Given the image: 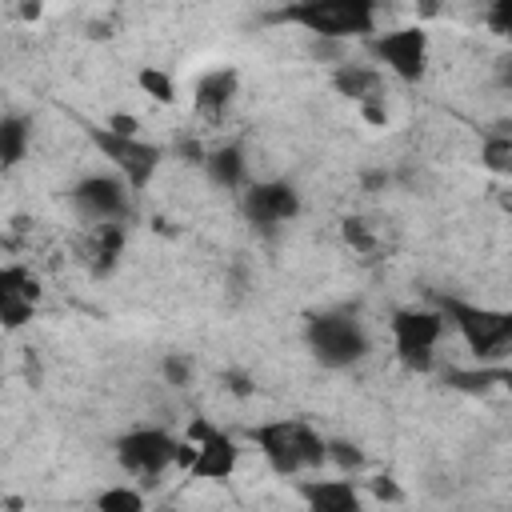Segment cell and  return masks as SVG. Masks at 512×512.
I'll return each mask as SVG.
<instances>
[{"mask_svg":"<svg viewBox=\"0 0 512 512\" xmlns=\"http://www.w3.org/2000/svg\"><path fill=\"white\" fill-rule=\"evenodd\" d=\"M368 488H372V496H376V500H400V488L392 484V476H372V480H368Z\"/></svg>","mask_w":512,"mask_h":512,"instance_id":"28","label":"cell"},{"mask_svg":"<svg viewBox=\"0 0 512 512\" xmlns=\"http://www.w3.org/2000/svg\"><path fill=\"white\" fill-rule=\"evenodd\" d=\"M32 312H36V300H28V296H0V320H4L8 332L24 328L32 320Z\"/></svg>","mask_w":512,"mask_h":512,"instance_id":"22","label":"cell"},{"mask_svg":"<svg viewBox=\"0 0 512 512\" xmlns=\"http://www.w3.org/2000/svg\"><path fill=\"white\" fill-rule=\"evenodd\" d=\"M480 164L496 176H512V136L508 132H488L480 144Z\"/></svg>","mask_w":512,"mask_h":512,"instance_id":"18","label":"cell"},{"mask_svg":"<svg viewBox=\"0 0 512 512\" xmlns=\"http://www.w3.org/2000/svg\"><path fill=\"white\" fill-rule=\"evenodd\" d=\"M236 92H240V72H236L232 64L208 68V72L196 80V88H192V108H196L204 120H220V116L232 108Z\"/></svg>","mask_w":512,"mask_h":512,"instance_id":"12","label":"cell"},{"mask_svg":"<svg viewBox=\"0 0 512 512\" xmlns=\"http://www.w3.org/2000/svg\"><path fill=\"white\" fill-rule=\"evenodd\" d=\"M124 244H128V228L124 224H92V236L84 244V256H88V268L96 276L112 272L124 256Z\"/></svg>","mask_w":512,"mask_h":512,"instance_id":"15","label":"cell"},{"mask_svg":"<svg viewBox=\"0 0 512 512\" xmlns=\"http://www.w3.org/2000/svg\"><path fill=\"white\" fill-rule=\"evenodd\" d=\"M240 208H244V216H248L252 228L272 232V228L296 220V212H300V192H296L288 180H252V184H244V192H240Z\"/></svg>","mask_w":512,"mask_h":512,"instance_id":"11","label":"cell"},{"mask_svg":"<svg viewBox=\"0 0 512 512\" xmlns=\"http://www.w3.org/2000/svg\"><path fill=\"white\" fill-rule=\"evenodd\" d=\"M492 376H496V384H500V388L512 396V368H492Z\"/></svg>","mask_w":512,"mask_h":512,"instance_id":"31","label":"cell"},{"mask_svg":"<svg viewBox=\"0 0 512 512\" xmlns=\"http://www.w3.org/2000/svg\"><path fill=\"white\" fill-rule=\"evenodd\" d=\"M204 172H208V180H212L216 188H228V192L244 188V180H248L244 148H240V144H220V148H212V152L204 156Z\"/></svg>","mask_w":512,"mask_h":512,"instance_id":"16","label":"cell"},{"mask_svg":"<svg viewBox=\"0 0 512 512\" xmlns=\"http://www.w3.org/2000/svg\"><path fill=\"white\" fill-rule=\"evenodd\" d=\"M28 144H32L28 120L16 116V112H8V116L0 120V160H4V168H16V164L24 160V152H28Z\"/></svg>","mask_w":512,"mask_h":512,"instance_id":"17","label":"cell"},{"mask_svg":"<svg viewBox=\"0 0 512 512\" xmlns=\"http://www.w3.org/2000/svg\"><path fill=\"white\" fill-rule=\"evenodd\" d=\"M96 508L100 512H144V492L132 484H112L96 492Z\"/></svg>","mask_w":512,"mask_h":512,"instance_id":"19","label":"cell"},{"mask_svg":"<svg viewBox=\"0 0 512 512\" xmlns=\"http://www.w3.org/2000/svg\"><path fill=\"white\" fill-rule=\"evenodd\" d=\"M0 296H28L40 300V284L24 264H4L0 268Z\"/></svg>","mask_w":512,"mask_h":512,"instance_id":"21","label":"cell"},{"mask_svg":"<svg viewBox=\"0 0 512 512\" xmlns=\"http://www.w3.org/2000/svg\"><path fill=\"white\" fill-rule=\"evenodd\" d=\"M380 0H288L276 20L296 24L320 40H368L376 36Z\"/></svg>","mask_w":512,"mask_h":512,"instance_id":"1","label":"cell"},{"mask_svg":"<svg viewBox=\"0 0 512 512\" xmlns=\"http://www.w3.org/2000/svg\"><path fill=\"white\" fill-rule=\"evenodd\" d=\"M40 12H44V4H40V0H24V4H20V16H24V20H36Z\"/></svg>","mask_w":512,"mask_h":512,"instance_id":"30","label":"cell"},{"mask_svg":"<svg viewBox=\"0 0 512 512\" xmlns=\"http://www.w3.org/2000/svg\"><path fill=\"white\" fill-rule=\"evenodd\" d=\"M484 24H488V32H492V36L512 40V0H488Z\"/></svg>","mask_w":512,"mask_h":512,"instance_id":"25","label":"cell"},{"mask_svg":"<svg viewBox=\"0 0 512 512\" xmlns=\"http://www.w3.org/2000/svg\"><path fill=\"white\" fill-rule=\"evenodd\" d=\"M176 456H180V436H172L168 428L148 424V428H132L116 440V464L144 484H152L168 468H176Z\"/></svg>","mask_w":512,"mask_h":512,"instance_id":"7","label":"cell"},{"mask_svg":"<svg viewBox=\"0 0 512 512\" xmlns=\"http://www.w3.org/2000/svg\"><path fill=\"white\" fill-rule=\"evenodd\" d=\"M340 232H344V240H348L356 252H364V256H372V252H376V232L368 228V220L348 216V220L340 224Z\"/></svg>","mask_w":512,"mask_h":512,"instance_id":"23","label":"cell"},{"mask_svg":"<svg viewBox=\"0 0 512 512\" xmlns=\"http://www.w3.org/2000/svg\"><path fill=\"white\" fill-rule=\"evenodd\" d=\"M304 340L308 352L316 356V364L324 368H352L368 356V332L352 312H316L304 324Z\"/></svg>","mask_w":512,"mask_h":512,"instance_id":"4","label":"cell"},{"mask_svg":"<svg viewBox=\"0 0 512 512\" xmlns=\"http://www.w3.org/2000/svg\"><path fill=\"white\" fill-rule=\"evenodd\" d=\"M296 492L316 512H360V504H364V496L348 480V472H340V480H300Z\"/></svg>","mask_w":512,"mask_h":512,"instance_id":"13","label":"cell"},{"mask_svg":"<svg viewBox=\"0 0 512 512\" xmlns=\"http://www.w3.org/2000/svg\"><path fill=\"white\" fill-rule=\"evenodd\" d=\"M332 88L352 100L356 108H368V104H384L388 88H384V72L372 68V64H340L332 72Z\"/></svg>","mask_w":512,"mask_h":512,"instance_id":"14","label":"cell"},{"mask_svg":"<svg viewBox=\"0 0 512 512\" xmlns=\"http://www.w3.org/2000/svg\"><path fill=\"white\" fill-rule=\"evenodd\" d=\"M68 204L88 224H124L132 212V184L120 172H92L72 184Z\"/></svg>","mask_w":512,"mask_h":512,"instance_id":"8","label":"cell"},{"mask_svg":"<svg viewBox=\"0 0 512 512\" xmlns=\"http://www.w3.org/2000/svg\"><path fill=\"white\" fill-rule=\"evenodd\" d=\"M104 124H108V128H116V132H124V136H140V120H136V116H128V112H112Z\"/></svg>","mask_w":512,"mask_h":512,"instance_id":"27","label":"cell"},{"mask_svg":"<svg viewBox=\"0 0 512 512\" xmlns=\"http://www.w3.org/2000/svg\"><path fill=\"white\" fill-rule=\"evenodd\" d=\"M224 380H228V388H232V392H236V396H248V392H252V384H248V380H244V376H240V372H228V376H224Z\"/></svg>","mask_w":512,"mask_h":512,"instance_id":"29","label":"cell"},{"mask_svg":"<svg viewBox=\"0 0 512 512\" xmlns=\"http://www.w3.org/2000/svg\"><path fill=\"white\" fill-rule=\"evenodd\" d=\"M276 476H300L328 464V440L304 420H264L248 432Z\"/></svg>","mask_w":512,"mask_h":512,"instance_id":"2","label":"cell"},{"mask_svg":"<svg viewBox=\"0 0 512 512\" xmlns=\"http://www.w3.org/2000/svg\"><path fill=\"white\" fill-rule=\"evenodd\" d=\"M136 84H140V92L152 96L156 104H176V84H172V76H168L164 68H156V64L140 68V72H136Z\"/></svg>","mask_w":512,"mask_h":512,"instance_id":"20","label":"cell"},{"mask_svg":"<svg viewBox=\"0 0 512 512\" xmlns=\"http://www.w3.org/2000/svg\"><path fill=\"white\" fill-rule=\"evenodd\" d=\"M504 80H508V84H512V68H508V76H504Z\"/></svg>","mask_w":512,"mask_h":512,"instance_id":"33","label":"cell"},{"mask_svg":"<svg viewBox=\"0 0 512 512\" xmlns=\"http://www.w3.org/2000/svg\"><path fill=\"white\" fill-rule=\"evenodd\" d=\"M184 436L196 444V456H192V464H188V476H192V480H228V476L236 472V464H240V444H236L224 428H216V424H208V420H192Z\"/></svg>","mask_w":512,"mask_h":512,"instance_id":"10","label":"cell"},{"mask_svg":"<svg viewBox=\"0 0 512 512\" xmlns=\"http://www.w3.org/2000/svg\"><path fill=\"white\" fill-rule=\"evenodd\" d=\"M440 312L480 364H496L512 352V312L508 308H488V304H468L460 296H440Z\"/></svg>","mask_w":512,"mask_h":512,"instance_id":"3","label":"cell"},{"mask_svg":"<svg viewBox=\"0 0 512 512\" xmlns=\"http://www.w3.org/2000/svg\"><path fill=\"white\" fill-rule=\"evenodd\" d=\"M88 140L96 144V152L112 164V172H120L128 184H132V192H144L152 180H156V172H160V164H164V148L160 144H152V140H144V136H124V132H116V128H108V124H92L88 128Z\"/></svg>","mask_w":512,"mask_h":512,"instance_id":"5","label":"cell"},{"mask_svg":"<svg viewBox=\"0 0 512 512\" xmlns=\"http://www.w3.org/2000/svg\"><path fill=\"white\" fill-rule=\"evenodd\" d=\"M368 48L372 56L384 64V72H392L396 80L404 84H416L424 80L428 72V52H432V40L420 24H404V28H388V32H376L368 36Z\"/></svg>","mask_w":512,"mask_h":512,"instance_id":"9","label":"cell"},{"mask_svg":"<svg viewBox=\"0 0 512 512\" xmlns=\"http://www.w3.org/2000/svg\"><path fill=\"white\" fill-rule=\"evenodd\" d=\"M500 204H504V212L512 216V192H504V196H500Z\"/></svg>","mask_w":512,"mask_h":512,"instance_id":"32","label":"cell"},{"mask_svg":"<svg viewBox=\"0 0 512 512\" xmlns=\"http://www.w3.org/2000/svg\"><path fill=\"white\" fill-rule=\"evenodd\" d=\"M160 372H164V380H168L172 388H184V384L192 380V360L172 352V356H164V360H160Z\"/></svg>","mask_w":512,"mask_h":512,"instance_id":"26","label":"cell"},{"mask_svg":"<svg viewBox=\"0 0 512 512\" xmlns=\"http://www.w3.org/2000/svg\"><path fill=\"white\" fill-rule=\"evenodd\" d=\"M444 312L440 308H400L392 312L388 320V332H392V348H396V360L412 372H432L436 364V344L444 336Z\"/></svg>","mask_w":512,"mask_h":512,"instance_id":"6","label":"cell"},{"mask_svg":"<svg viewBox=\"0 0 512 512\" xmlns=\"http://www.w3.org/2000/svg\"><path fill=\"white\" fill-rule=\"evenodd\" d=\"M328 464H336L340 472H360L364 468V452L356 448V444H348V440H328Z\"/></svg>","mask_w":512,"mask_h":512,"instance_id":"24","label":"cell"}]
</instances>
